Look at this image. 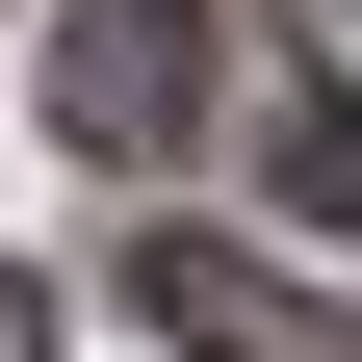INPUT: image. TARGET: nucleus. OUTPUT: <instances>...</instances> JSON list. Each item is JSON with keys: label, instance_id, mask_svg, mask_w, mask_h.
<instances>
[{"label": "nucleus", "instance_id": "f03ea898", "mask_svg": "<svg viewBox=\"0 0 362 362\" xmlns=\"http://www.w3.org/2000/svg\"><path fill=\"white\" fill-rule=\"evenodd\" d=\"M156 310H181L207 362H362V310H310L285 259H233V233H156Z\"/></svg>", "mask_w": 362, "mask_h": 362}, {"label": "nucleus", "instance_id": "f257e3e1", "mask_svg": "<svg viewBox=\"0 0 362 362\" xmlns=\"http://www.w3.org/2000/svg\"><path fill=\"white\" fill-rule=\"evenodd\" d=\"M52 129L78 156H181L207 129V0H78L52 26Z\"/></svg>", "mask_w": 362, "mask_h": 362}, {"label": "nucleus", "instance_id": "20e7f679", "mask_svg": "<svg viewBox=\"0 0 362 362\" xmlns=\"http://www.w3.org/2000/svg\"><path fill=\"white\" fill-rule=\"evenodd\" d=\"M0 362H52V310H26V285H0Z\"/></svg>", "mask_w": 362, "mask_h": 362}, {"label": "nucleus", "instance_id": "7ed1b4c3", "mask_svg": "<svg viewBox=\"0 0 362 362\" xmlns=\"http://www.w3.org/2000/svg\"><path fill=\"white\" fill-rule=\"evenodd\" d=\"M310 181H337V207H362V104H337V129H310Z\"/></svg>", "mask_w": 362, "mask_h": 362}]
</instances>
